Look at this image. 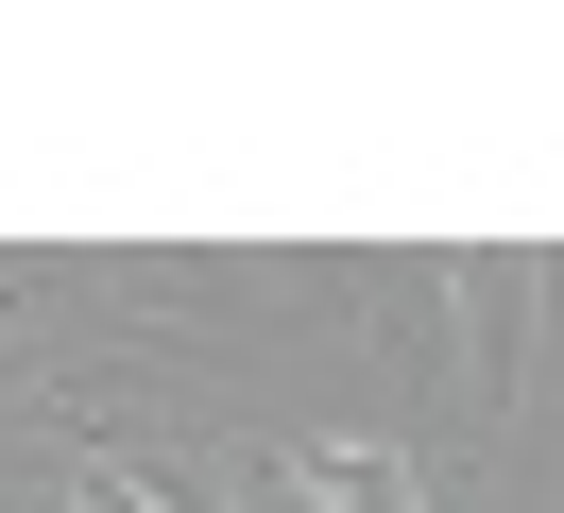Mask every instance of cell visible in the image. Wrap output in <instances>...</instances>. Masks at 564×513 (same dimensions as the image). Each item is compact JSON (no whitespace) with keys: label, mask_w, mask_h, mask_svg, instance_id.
<instances>
[{"label":"cell","mask_w":564,"mask_h":513,"mask_svg":"<svg viewBox=\"0 0 564 513\" xmlns=\"http://www.w3.org/2000/svg\"><path fill=\"white\" fill-rule=\"evenodd\" d=\"M530 360H547V257L462 239L445 257V462H496L530 428Z\"/></svg>","instance_id":"1"},{"label":"cell","mask_w":564,"mask_h":513,"mask_svg":"<svg viewBox=\"0 0 564 513\" xmlns=\"http://www.w3.org/2000/svg\"><path fill=\"white\" fill-rule=\"evenodd\" d=\"M359 342L393 360V394H445V257H393L377 308H359Z\"/></svg>","instance_id":"3"},{"label":"cell","mask_w":564,"mask_h":513,"mask_svg":"<svg viewBox=\"0 0 564 513\" xmlns=\"http://www.w3.org/2000/svg\"><path fill=\"white\" fill-rule=\"evenodd\" d=\"M291 496H308V513H427L445 462L393 445V428H308V445H291Z\"/></svg>","instance_id":"2"}]
</instances>
